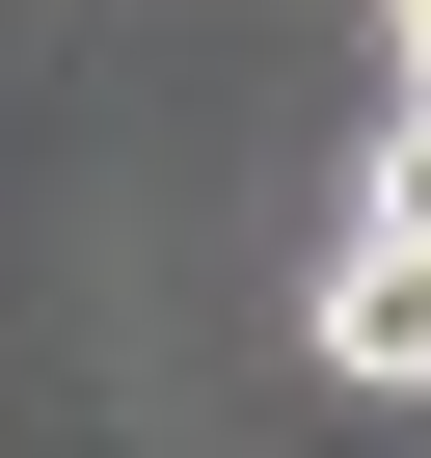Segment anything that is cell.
I'll use <instances>...</instances> for the list:
<instances>
[{"label": "cell", "mask_w": 431, "mask_h": 458, "mask_svg": "<svg viewBox=\"0 0 431 458\" xmlns=\"http://www.w3.org/2000/svg\"><path fill=\"white\" fill-rule=\"evenodd\" d=\"M297 351H324L351 404H431V216H351V243L297 270Z\"/></svg>", "instance_id": "6da1fadb"}, {"label": "cell", "mask_w": 431, "mask_h": 458, "mask_svg": "<svg viewBox=\"0 0 431 458\" xmlns=\"http://www.w3.org/2000/svg\"><path fill=\"white\" fill-rule=\"evenodd\" d=\"M351 216H431V108H404V135H377V162H351Z\"/></svg>", "instance_id": "7a4b0ae2"}, {"label": "cell", "mask_w": 431, "mask_h": 458, "mask_svg": "<svg viewBox=\"0 0 431 458\" xmlns=\"http://www.w3.org/2000/svg\"><path fill=\"white\" fill-rule=\"evenodd\" d=\"M377 81H404V108H431V0H377Z\"/></svg>", "instance_id": "3957f363"}]
</instances>
